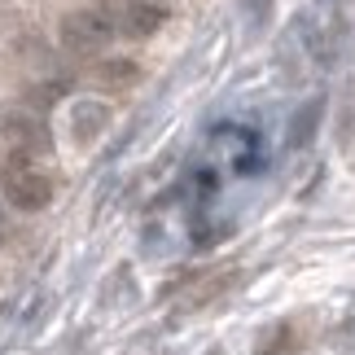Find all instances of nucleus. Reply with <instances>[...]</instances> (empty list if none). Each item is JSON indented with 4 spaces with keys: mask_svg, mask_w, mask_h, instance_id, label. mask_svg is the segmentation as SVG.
Instances as JSON below:
<instances>
[{
    "mask_svg": "<svg viewBox=\"0 0 355 355\" xmlns=\"http://www.w3.org/2000/svg\"><path fill=\"white\" fill-rule=\"evenodd\" d=\"M105 119H110L105 105H79V110H75V141H97V132H101Z\"/></svg>",
    "mask_w": 355,
    "mask_h": 355,
    "instance_id": "nucleus-8",
    "label": "nucleus"
},
{
    "mask_svg": "<svg viewBox=\"0 0 355 355\" xmlns=\"http://www.w3.org/2000/svg\"><path fill=\"white\" fill-rule=\"evenodd\" d=\"M114 35L119 31L110 26V18L101 9H79V13H66L62 18V44L75 58H97V53H105V44Z\"/></svg>",
    "mask_w": 355,
    "mask_h": 355,
    "instance_id": "nucleus-1",
    "label": "nucleus"
},
{
    "mask_svg": "<svg viewBox=\"0 0 355 355\" xmlns=\"http://www.w3.org/2000/svg\"><path fill=\"white\" fill-rule=\"evenodd\" d=\"M154 5H162V0H154Z\"/></svg>",
    "mask_w": 355,
    "mask_h": 355,
    "instance_id": "nucleus-10",
    "label": "nucleus"
},
{
    "mask_svg": "<svg viewBox=\"0 0 355 355\" xmlns=\"http://www.w3.org/2000/svg\"><path fill=\"white\" fill-rule=\"evenodd\" d=\"M0 141H9L13 149L22 154V162L31 154H44L49 149V132H44V119H40L31 105H0Z\"/></svg>",
    "mask_w": 355,
    "mask_h": 355,
    "instance_id": "nucleus-3",
    "label": "nucleus"
},
{
    "mask_svg": "<svg viewBox=\"0 0 355 355\" xmlns=\"http://www.w3.org/2000/svg\"><path fill=\"white\" fill-rule=\"evenodd\" d=\"M5 220H9V215H5V202H0V228H5Z\"/></svg>",
    "mask_w": 355,
    "mask_h": 355,
    "instance_id": "nucleus-9",
    "label": "nucleus"
},
{
    "mask_svg": "<svg viewBox=\"0 0 355 355\" xmlns=\"http://www.w3.org/2000/svg\"><path fill=\"white\" fill-rule=\"evenodd\" d=\"M5 198L13 202L18 211H44L49 202H53V180L44 171H35V167H18V171H9L5 175Z\"/></svg>",
    "mask_w": 355,
    "mask_h": 355,
    "instance_id": "nucleus-4",
    "label": "nucleus"
},
{
    "mask_svg": "<svg viewBox=\"0 0 355 355\" xmlns=\"http://www.w3.org/2000/svg\"><path fill=\"white\" fill-rule=\"evenodd\" d=\"M145 79V71L136 66L132 58H101L97 66H92V84L105 88V92H128Z\"/></svg>",
    "mask_w": 355,
    "mask_h": 355,
    "instance_id": "nucleus-5",
    "label": "nucleus"
},
{
    "mask_svg": "<svg viewBox=\"0 0 355 355\" xmlns=\"http://www.w3.org/2000/svg\"><path fill=\"white\" fill-rule=\"evenodd\" d=\"M294 347H298L294 324H277V329H268V334L254 343V355H290Z\"/></svg>",
    "mask_w": 355,
    "mask_h": 355,
    "instance_id": "nucleus-7",
    "label": "nucleus"
},
{
    "mask_svg": "<svg viewBox=\"0 0 355 355\" xmlns=\"http://www.w3.org/2000/svg\"><path fill=\"white\" fill-rule=\"evenodd\" d=\"M97 9L110 18V26L128 40H149L167 22V9L154 0H97Z\"/></svg>",
    "mask_w": 355,
    "mask_h": 355,
    "instance_id": "nucleus-2",
    "label": "nucleus"
},
{
    "mask_svg": "<svg viewBox=\"0 0 355 355\" xmlns=\"http://www.w3.org/2000/svg\"><path fill=\"white\" fill-rule=\"evenodd\" d=\"M320 110H324V101L316 97V101H307L303 110H298V119H294V128H290V145L294 149H303L311 136H316V123H320Z\"/></svg>",
    "mask_w": 355,
    "mask_h": 355,
    "instance_id": "nucleus-6",
    "label": "nucleus"
}]
</instances>
